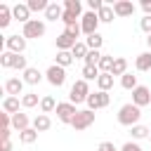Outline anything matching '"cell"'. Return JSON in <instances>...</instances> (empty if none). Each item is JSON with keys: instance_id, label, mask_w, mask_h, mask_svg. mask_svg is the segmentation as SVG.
Masks as SVG:
<instances>
[{"instance_id": "31", "label": "cell", "mask_w": 151, "mask_h": 151, "mask_svg": "<svg viewBox=\"0 0 151 151\" xmlns=\"http://www.w3.org/2000/svg\"><path fill=\"white\" fill-rule=\"evenodd\" d=\"M40 111H42V113H52V111H57V101H54V97L45 94V97L40 99Z\"/></svg>"}, {"instance_id": "39", "label": "cell", "mask_w": 151, "mask_h": 151, "mask_svg": "<svg viewBox=\"0 0 151 151\" xmlns=\"http://www.w3.org/2000/svg\"><path fill=\"white\" fill-rule=\"evenodd\" d=\"M64 31H66V33H68V35H71L73 40H78V38L83 35V28H80V24H73V26H66Z\"/></svg>"}, {"instance_id": "19", "label": "cell", "mask_w": 151, "mask_h": 151, "mask_svg": "<svg viewBox=\"0 0 151 151\" xmlns=\"http://www.w3.org/2000/svg\"><path fill=\"white\" fill-rule=\"evenodd\" d=\"M33 127H35L38 132H47V130L52 127V120H50V116H47V113H38V116L33 118Z\"/></svg>"}, {"instance_id": "30", "label": "cell", "mask_w": 151, "mask_h": 151, "mask_svg": "<svg viewBox=\"0 0 151 151\" xmlns=\"http://www.w3.org/2000/svg\"><path fill=\"white\" fill-rule=\"evenodd\" d=\"M38 104H40V99H38L35 92H26V94H21V106H24V109H33V106H38Z\"/></svg>"}, {"instance_id": "20", "label": "cell", "mask_w": 151, "mask_h": 151, "mask_svg": "<svg viewBox=\"0 0 151 151\" xmlns=\"http://www.w3.org/2000/svg\"><path fill=\"white\" fill-rule=\"evenodd\" d=\"M130 134H132V142H139V139H149V137H151V130L139 123V125L130 127Z\"/></svg>"}, {"instance_id": "15", "label": "cell", "mask_w": 151, "mask_h": 151, "mask_svg": "<svg viewBox=\"0 0 151 151\" xmlns=\"http://www.w3.org/2000/svg\"><path fill=\"white\" fill-rule=\"evenodd\" d=\"M61 17H64V7L59 2H50V7L45 9V19L47 21H61Z\"/></svg>"}, {"instance_id": "46", "label": "cell", "mask_w": 151, "mask_h": 151, "mask_svg": "<svg viewBox=\"0 0 151 151\" xmlns=\"http://www.w3.org/2000/svg\"><path fill=\"white\" fill-rule=\"evenodd\" d=\"M0 151H12V142H0Z\"/></svg>"}, {"instance_id": "5", "label": "cell", "mask_w": 151, "mask_h": 151, "mask_svg": "<svg viewBox=\"0 0 151 151\" xmlns=\"http://www.w3.org/2000/svg\"><path fill=\"white\" fill-rule=\"evenodd\" d=\"M99 17H97V12H85L83 17H80V28H83V33L85 35H94V33H99L97 28H99Z\"/></svg>"}, {"instance_id": "3", "label": "cell", "mask_w": 151, "mask_h": 151, "mask_svg": "<svg viewBox=\"0 0 151 151\" xmlns=\"http://www.w3.org/2000/svg\"><path fill=\"white\" fill-rule=\"evenodd\" d=\"M45 31H47V26H45V21L42 19H31L28 24H24V28H21V35L28 40V38H42L45 35Z\"/></svg>"}, {"instance_id": "38", "label": "cell", "mask_w": 151, "mask_h": 151, "mask_svg": "<svg viewBox=\"0 0 151 151\" xmlns=\"http://www.w3.org/2000/svg\"><path fill=\"white\" fill-rule=\"evenodd\" d=\"M61 21H64V26H73V24H80V17H78V14H73V12H66V9H64Z\"/></svg>"}, {"instance_id": "14", "label": "cell", "mask_w": 151, "mask_h": 151, "mask_svg": "<svg viewBox=\"0 0 151 151\" xmlns=\"http://www.w3.org/2000/svg\"><path fill=\"white\" fill-rule=\"evenodd\" d=\"M42 78H45V73H40V71L35 68V66H28V68H26V71L21 73V80H24L26 85H38V83H40Z\"/></svg>"}, {"instance_id": "35", "label": "cell", "mask_w": 151, "mask_h": 151, "mask_svg": "<svg viewBox=\"0 0 151 151\" xmlns=\"http://www.w3.org/2000/svg\"><path fill=\"white\" fill-rule=\"evenodd\" d=\"M120 85H123L125 90H130V92H132V90H134V87H137L139 83H137V76H132V73L127 71V73H125V76L120 78Z\"/></svg>"}, {"instance_id": "2", "label": "cell", "mask_w": 151, "mask_h": 151, "mask_svg": "<svg viewBox=\"0 0 151 151\" xmlns=\"http://www.w3.org/2000/svg\"><path fill=\"white\" fill-rule=\"evenodd\" d=\"M87 97H90V83L78 78L68 90V101L71 104H83V101H87Z\"/></svg>"}, {"instance_id": "4", "label": "cell", "mask_w": 151, "mask_h": 151, "mask_svg": "<svg viewBox=\"0 0 151 151\" xmlns=\"http://www.w3.org/2000/svg\"><path fill=\"white\" fill-rule=\"evenodd\" d=\"M54 113H57L59 123H66V125H71V123H73V118H76V113H78V109H76V104H71V101H59Z\"/></svg>"}, {"instance_id": "1", "label": "cell", "mask_w": 151, "mask_h": 151, "mask_svg": "<svg viewBox=\"0 0 151 151\" xmlns=\"http://www.w3.org/2000/svg\"><path fill=\"white\" fill-rule=\"evenodd\" d=\"M139 118H142V109L134 106L132 101H130V104H123V106L118 109V123L125 125V127H134V125H139Z\"/></svg>"}, {"instance_id": "11", "label": "cell", "mask_w": 151, "mask_h": 151, "mask_svg": "<svg viewBox=\"0 0 151 151\" xmlns=\"http://www.w3.org/2000/svg\"><path fill=\"white\" fill-rule=\"evenodd\" d=\"M24 80L21 78H7L5 80V92H7V97H19V94H24Z\"/></svg>"}, {"instance_id": "47", "label": "cell", "mask_w": 151, "mask_h": 151, "mask_svg": "<svg viewBox=\"0 0 151 151\" xmlns=\"http://www.w3.org/2000/svg\"><path fill=\"white\" fill-rule=\"evenodd\" d=\"M9 134H12L9 130H0V142H7V139H9Z\"/></svg>"}, {"instance_id": "17", "label": "cell", "mask_w": 151, "mask_h": 151, "mask_svg": "<svg viewBox=\"0 0 151 151\" xmlns=\"http://www.w3.org/2000/svg\"><path fill=\"white\" fill-rule=\"evenodd\" d=\"M31 125H33V123L28 120V116H26V113H14V116H12V127H14L17 132H24V130H28Z\"/></svg>"}, {"instance_id": "36", "label": "cell", "mask_w": 151, "mask_h": 151, "mask_svg": "<svg viewBox=\"0 0 151 151\" xmlns=\"http://www.w3.org/2000/svg\"><path fill=\"white\" fill-rule=\"evenodd\" d=\"M26 5H28V9H31V12H45V9L50 7V2H47V0H28Z\"/></svg>"}, {"instance_id": "48", "label": "cell", "mask_w": 151, "mask_h": 151, "mask_svg": "<svg viewBox=\"0 0 151 151\" xmlns=\"http://www.w3.org/2000/svg\"><path fill=\"white\" fill-rule=\"evenodd\" d=\"M146 45H149V50H151V35H146Z\"/></svg>"}, {"instance_id": "43", "label": "cell", "mask_w": 151, "mask_h": 151, "mask_svg": "<svg viewBox=\"0 0 151 151\" xmlns=\"http://www.w3.org/2000/svg\"><path fill=\"white\" fill-rule=\"evenodd\" d=\"M120 151H144V149L139 146V142H125L120 146Z\"/></svg>"}, {"instance_id": "22", "label": "cell", "mask_w": 151, "mask_h": 151, "mask_svg": "<svg viewBox=\"0 0 151 151\" xmlns=\"http://www.w3.org/2000/svg\"><path fill=\"white\" fill-rule=\"evenodd\" d=\"M97 17H99V21L101 24H111L113 19H116V12H113V5H104L99 12H97Z\"/></svg>"}, {"instance_id": "44", "label": "cell", "mask_w": 151, "mask_h": 151, "mask_svg": "<svg viewBox=\"0 0 151 151\" xmlns=\"http://www.w3.org/2000/svg\"><path fill=\"white\" fill-rule=\"evenodd\" d=\"M97 151H120V149H116L113 142H101V144L97 146Z\"/></svg>"}, {"instance_id": "49", "label": "cell", "mask_w": 151, "mask_h": 151, "mask_svg": "<svg viewBox=\"0 0 151 151\" xmlns=\"http://www.w3.org/2000/svg\"><path fill=\"white\" fill-rule=\"evenodd\" d=\"M149 142H151V137H149Z\"/></svg>"}, {"instance_id": "40", "label": "cell", "mask_w": 151, "mask_h": 151, "mask_svg": "<svg viewBox=\"0 0 151 151\" xmlns=\"http://www.w3.org/2000/svg\"><path fill=\"white\" fill-rule=\"evenodd\" d=\"M9 127H12V116L2 111L0 113V130H9Z\"/></svg>"}, {"instance_id": "21", "label": "cell", "mask_w": 151, "mask_h": 151, "mask_svg": "<svg viewBox=\"0 0 151 151\" xmlns=\"http://www.w3.org/2000/svg\"><path fill=\"white\" fill-rule=\"evenodd\" d=\"M127 73V59L125 57H116V61H113V68H111V76L116 78V76H125Z\"/></svg>"}, {"instance_id": "45", "label": "cell", "mask_w": 151, "mask_h": 151, "mask_svg": "<svg viewBox=\"0 0 151 151\" xmlns=\"http://www.w3.org/2000/svg\"><path fill=\"white\" fill-rule=\"evenodd\" d=\"M139 5H142V9H144V14H146V17H151V0H142Z\"/></svg>"}, {"instance_id": "23", "label": "cell", "mask_w": 151, "mask_h": 151, "mask_svg": "<svg viewBox=\"0 0 151 151\" xmlns=\"http://www.w3.org/2000/svg\"><path fill=\"white\" fill-rule=\"evenodd\" d=\"M111 87H113V76H111V73H101V76L97 78V90L109 92Z\"/></svg>"}, {"instance_id": "18", "label": "cell", "mask_w": 151, "mask_h": 151, "mask_svg": "<svg viewBox=\"0 0 151 151\" xmlns=\"http://www.w3.org/2000/svg\"><path fill=\"white\" fill-rule=\"evenodd\" d=\"M134 68H137V71H151V50L137 54V59H134Z\"/></svg>"}, {"instance_id": "32", "label": "cell", "mask_w": 151, "mask_h": 151, "mask_svg": "<svg viewBox=\"0 0 151 151\" xmlns=\"http://www.w3.org/2000/svg\"><path fill=\"white\" fill-rule=\"evenodd\" d=\"M101 57H104V54H101L99 50H90V52H87V57H85L83 61H85V66H99Z\"/></svg>"}, {"instance_id": "27", "label": "cell", "mask_w": 151, "mask_h": 151, "mask_svg": "<svg viewBox=\"0 0 151 151\" xmlns=\"http://www.w3.org/2000/svg\"><path fill=\"white\" fill-rule=\"evenodd\" d=\"M35 139H38V130H35L33 125H31L28 130H24V132H19V142H21V144H33Z\"/></svg>"}, {"instance_id": "24", "label": "cell", "mask_w": 151, "mask_h": 151, "mask_svg": "<svg viewBox=\"0 0 151 151\" xmlns=\"http://www.w3.org/2000/svg\"><path fill=\"white\" fill-rule=\"evenodd\" d=\"M12 7L9 5H0V28H7L9 21H12Z\"/></svg>"}, {"instance_id": "16", "label": "cell", "mask_w": 151, "mask_h": 151, "mask_svg": "<svg viewBox=\"0 0 151 151\" xmlns=\"http://www.w3.org/2000/svg\"><path fill=\"white\" fill-rule=\"evenodd\" d=\"M19 106H21V97H5L2 99V111L9 116L19 113Z\"/></svg>"}, {"instance_id": "12", "label": "cell", "mask_w": 151, "mask_h": 151, "mask_svg": "<svg viewBox=\"0 0 151 151\" xmlns=\"http://www.w3.org/2000/svg\"><path fill=\"white\" fill-rule=\"evenodd\" d=\"M113 12H116V17L125 19V17H132L134 14V5L130 0H116L113 2Z\"/></svg>"}, {"instance_id": "25", "label": "cell", "mask_w": 151, "mask_h": 151, "mask_svg": "<svg viewBox=\"0 0 151 151\" xmlns=\"http://www.w3.org/2000/svg\"><path fill=\"white\" fill-rule=\"evenodd\" d=\"M76 59H73V54L71 52H57V57H54V64L57 66H61V68H66V66H71Z\"/></svg>"}, {"instance_id": "9", "label": "cell", "mask_w": 151, "mask_h": 151, "mask_svg": "<svg viewBox=\"0 0 151 151\" xmlns=\"http://www.w3.org/2000/svg\"><path fill=\"white\" fill-rule=\"evenodd\" d=\"M132 104L134 106H149L151 104V90L146 87V85H137L134 90H132Z\"/></svg>"}, {"instance_id": "10", "label": "cell", "mask_w": 151, "mask_h": 151, "mask_svg": "<svg viewBox=\"0 0 151 151\" xmlns=\"http://www.w3.org/2000/svg\"><path fill=\"white\" fill-rule=\"evenodd\" d=\"M5 50L7 52H14V54H24V50H26V38L24 35H7L5 38Z\"/></svg>"}, {"instance_id": "41", "label": "cell", "mask_w": 151, "mask_h": 151, "mask_svg": "<svg viewBox=\"0 0 151 151\" xmlns=\"http://www.w3.org/2000/svg\"><path fill=\"white\" fill-rule=\"evenodd\" d=\"M139 28H142L146 35H151V17H146V14H144V17H142V21H139Z\"/></svg>"}, {"instance_id": "37", "label": "cell", "mask_w": 151, "mask_h": 151, "mask_svg": "<svg viewBox=\"0 0 151 151\" xmlns=\"http://www.w3.org/2000/svg\"><path fill=\"white\" fill-rule=\"evenodd\" d=\"M12 68H17V71H26L28 68V61H26V57L24 54H14V61H12Z\"/></svg>"}, {"instance_id": "29", "label": "cell", "mask_w": 151, "mask_h": 151, "mask_svg": "<svg viewBox=\"0 0 151 151\" xmlns=\"http://www.w3.org/2000/svg\"><path fill=\"white\" fill-rule=\"evenodd\" d=\"M87 52H90V47L85 45V40H78V42H76V47L71 50L73 59H85V57H87Z\"/></svg>"}, {"instance_id": "7", "label": "cell", "mask_w": 151, "mask_h": 151, "mask_svg": "<svg viewBox=\"0 0 151 151\" xmlns=\"http://www.w3.org/2000/svg\"><path fill=\"white\" fill-rule=\"evenodd\" d=\"M92 123H94V111H90V109H83V111H78V113H76V118H73L71 127H73L76 132H80V130H87Z\"/></svg>"}, {"instance_id": "6", "label": "cell", "mask_w": 151, "mask_h": 151, "mask_svg": "<svg viewBox=\"0 0 151 151\" xmlns=\"http://www.w3.org/2000/svg\"><path fill=\"white\" fill-rule=\"evenodd\" d=\"M109 101H111V94L109 92H101V90H97V92H90V97H87V109L90 111H97V109H106L109 106Z\"/></svg>"}, {"instance_id": "34", "label": "cell", "mask_w": 151, "mask_h": 151, "mask_svg": "<svg viewBox=\"0 0 151 151\" xmlns=\"http://www.w3.org/2000/svg\"><path fill=\"white\" fill-rule=\"evenodd\" d=\"M113 61H116V57H113V54H104V57H101V61H99V71H101V73H111Z\"/></svg>"}, {"instance_id": "42", "label": "cell", "mask_w": 151, "mask_h": 151, "mask_svg": "<svg viewBox=\"0 0 151 151\" xmlns=\"http://www.w3.org/2000/svg\"><path fill=\"white\" fill-rule=\"evenodd\" d=\"M104 5L106 2H101V0H87V12H99Z\"/></svg>"}, {"instance_id": "13", "label": "cell", "mask_w": 151, "mask_h": 151, "mask_svg": "<svg viewBox=\"0 0 151 151\" xmlns=\"http://www.w3.org/2000/svg\"><path fill=\"white\" fill-rule=\"evenodd\" d=\"M12 17H14L17 21H21V24H28V21H31V9H28V5H26V2L12 5Z\"/></svg>"}, {"instance_id": "33", "label": "cell", "mask_w": 151, "mask_h": 151, "mask_svg": "<svg viewBox=\"0 0 151 151\" xmlns=\"http://www.w3.org/2000/svg\"><path fill=\"white\" fill-rule=\"evenodd\" d=\"M85 45H87L90 50H101V45H104V38H101L99 33H94V35H87V38H85Z\"/></svg>"}, {"instance_id": "8", "label": "cell", "mask_w": 151, "mask_h": 151, "mask_svg": "<svg viewBox=\"0 0 151 151\" xmlns=\"http://www.w3.org/2000/svg\"><path fill=\"white\" fill-rule=\"evenodd\" d=\"M45 80H47L50 85H54V87H61V85L66 83V68L52 64V66L45 71Z\"/></svg>"}, {"instance_id": "26", "label": "cell", "mask_w": 151, "mask_h": 151, "mask_svg": "<svg viewBox=\"0 0 151 151\" xmlns=\"http://www.w3.org/2000/svg\"><path fill=\"white\" fill-rule=\"evenodd\" d=\"M99 76H101L99 66H85V64H83V80H87V83H90V80H94V83H97V78H99Z\"/></svg>"}, {"instance_id": "28", "label": "cell", "mask_w": 151, "mask_h": 151, "mask_svg": "<svg viewBox=\"0 0 151 151\" xmlns=\"http://www.w3.org/2000/svg\"><path fill=\"white\" fill-rule=\"evenodd\" d=\"M64 9L66 12H73V14H78V17H83L85 12H83V2L80 0H64Z\"/></svg>"}]
</instances>
